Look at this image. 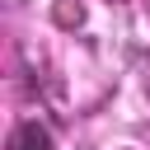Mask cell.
I'll list each match as a JSON object with an SVG mask.
<instances>
[{"mask_svg":"<svg viewBox=\"0 0 150 150\" xmlns=\"http://www.w3.org/2000/svg\"><path fill=\"white\" fill-rule=\"evenodd\" d=\"M9 150H56V141H52L47 122H38V117H23V122L9 131Z\"/></svg>","mask_w":150,"mask_h":150,"instance_id":"obj_1","label":"cell"}]
</instances>
